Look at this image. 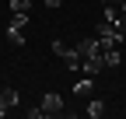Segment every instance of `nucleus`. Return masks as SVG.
I'll return each mask as SVG.
<instances>
[{
    "instance_id": "9b49d317",
    "label": "nucleus",
    "mask_w": 126,
    "mask_h": 119,
    "mask_svg": "<svg viewBox=\"0 0 126 119\" xmlns=\"http://www.w3.org/2000/svg\"><path fill=\"white\" fill-rule=\"evenodd\" d=\"M28 7H32V0H11V11L14 14H28Z\"/></svg>"
},
{
    "instance_id": "4468645a",
    "label": "nucleus",
    "mask_w": 126,
    "mask_h": 119,
    "mask_svg": "<svg viewBox=\"0 0 126 119\" xmlns=\"http://www.w3.org/2000/svg\"><path fill=\"white\" fill-rule=\"evenodd\" d=\"M46 7H60V0H46Z\"/></svg>"
},
{
    "instance_id": "0eeeda50",
    "label": "nucleus",
    "mask_w": 126,
    "mask_h": 119,
    "mask_svg": "<svg viewBox=\"0 0 126 119\" xmlns=\"http://www.w3.org/2000/svg\"><path fill=\"white\" fill-rule=\"evenodd\" d=\"M74 49L81 53V60H84V56H91V53H102V42H98V35H94V39H81Z\"/></svg>"
},
{
    "instance_id": "20e7f679",
    "label": "nucleus",
    "mask_w": 126,
    "mask_h": 119,
    "mask_svg": "<svg viewBox=\"0 0 126 119\" xmlns=\"http://www.w3.org/2000/svg\"><path fill=\"white\" fill-rule=\"evenodd\" d=\"M25 25H28V14H14L11 25H7V39L14 46H25Z\"/></svg>"
},
{
    "instance_id": "f03ea898",
    "label": "nucleus",
    "mask_w": 126,
    "mask_h": 119,
    "mask_svg": "<svg viewBox=\"0 0 126 119\" xmlns=\"http://www.w3.org/2000/svg\"><path fill=\"white\" fill-rule=\"evenodd\" d=\"M53 53H56V56H60L70 70H81V53L70 49V46H63V39H56V42H53Z\"/></svg>"
},
{
    "instance_id": "6e6552de",
    "label": "nucleus",
    "mask_w": 126,
    "mask_h": 119,
    "mask_svg": "<svg viewBox=\"0 0 126 119\" xmlns=\"http://www.w3.org/2000/svg\"><path fill=\"white\" fill-rule=\"evenodd\" d=\"M84 116H88V119H98V116H105V102H102V98H91L88 105H84Z\"/></svg>"
},
{
    "instance_id": "39448f33",
    "label": "nucleus",
    "mask_w": 126,
    "mask_h": 119,
    "mask_svg": "<svg viewBox=\"0 0 126 119\" xmlns=\"http://www.w3.org/2000/svg\"><path fill=\"white\" fill-rule=\"evenodd\" d=\"M39 109H42V119H46V116H60V112H63V98H60L56 91H46V98H42Z\"/></svg>"
},
{
    "instance_id": "7ed1b4c3",
    "label": "nucleus",
    "mask_w": 126,
    "mask_h": 119,
    "mask_svg": "<svg viewBox=\"0 0 126 119\" xmlns=\"http://www.w3.org/2000/svg\"><path fill=\"white\" fill-rule=\"evenodd\" d=\"M105 21L112 25L119 35H126V7H119V4H105Z\"/></svg>"
},
{
    "instance_id": "f8f14e48",
    "label": "nucleus",
    "mask_w": 126,
    "mask_h": 119,
    "mask_svg": "<svg viewBox=\"0 0 126 119\" xmlns=\"http://www.w3.org/2000/svg\"><path fill=\"white\" fill-rule=\"evenodd\" d=\"M18 98H21V95H18V91H14V88H4V102H7V105H11V109H14V105H18Z\"/></svg>"
},
{
    "instance_id": "f257e3e1",
    "label": "nucleus",
    "mask_w": 126,
    "mask_h": 119,
    "mask_svg": "<svg viewBox=\"0 0 126 119\" xmlns=\"http://www.w3.org/2000/svg\"><path fill=\"white\" fill-rule=\"evenodd\" d=\"M98 42H102V49H119L123 42H126V35H119L116 28L105 21V25H98Z\"/></svg>"
},
{
    "instance_id": "9d476101",
    "label": "nucleus",
    "mask_w": 126,
    "mask_h": 119,
    "mask_svg": "<svg viewBox=\"0 0 126 119\" xmlns=\"http://www.w3.org/2000/svg\"><path fill=\"white\" fill-rule=\"evenodd\" d=\"M102 60H105V67H119L123 53H119V49H102Z\"/></svg>"
},
{
    "instance_id": "1a4fd4ad",
    "label": "nucleus",
    "mask_w": 126,
    "mask_h": 119,
    "mask_svg": "<svg viewBox=\"0 0 126 119\" xmlns=\"http://www.w3.org/2000/svg\"><path fill=\"white\" fill-rule=\"evenodd\" d=\"M91 88H94V77L88 74V81H77V84H74V95H77V98H88Z\"/></svg>"
},
{
    "instance_id": "423d86ee",
    "label": "nucleus",
    "mask_w": 126,
    "mask_h": 119,
    "mask_svg": "<svg viewBox=\"0 0 126 119\" xmlns=\"http://www.w3.org/2000/svg\"><path fill=\"white\" fill-rule=\"evenodd\" d=\"M81 70H84V74H91V77H94V74H102V70H105V60H102V53H91V56H84V60H81Z\"/></svg>"
},
{
    "instance_id": "ddd939ff",
    "label": "nucleus",
    "mask_w": 126,
    "mask_h": 119,
    "mask_svg": "<svg viewBox=\"0 0 126 119\" xmlns=\"http://www.w3.org/2000/svg\"><path fill=\"white\" fill-rule=\"evenodd\" d=\"M7 109H11V105L4 102V88H0V116H7Z\"/></svg>"
}]
</instances>
